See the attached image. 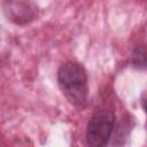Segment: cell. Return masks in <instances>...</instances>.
Here are the masks:
<instances>
[{"label":"cell","instance_id":"1","mask_svg":"<svg viewBox=\"0 0 147 147\" xmlns=\"http://www.w3.org/2000/svg\"><path fill=\"white\" fill-rule=\"evenodd\" d=\"M57 83L64 96L75 106H83L87 100V75L84 67L75 61L63 63L57 71Z\"/></svg>","mask_w":147,"mask_h":147},{"label":"cell","instance_id":"2","mask_svg":"<svg viewBox=\"0 0 147 147\" xmlns=\"http://www.w3.org/2000/svg\"><path fill=\"white\" fill-rule=\"evenodd\" d=\"M115 114L109 109L96 111L88 121L86 127V142L88 147H106L109 142L114 125Z\"/></svg>","mask_w":147,"mask_h":147},{"label":"cell","instance_id":"3","mask_svg":"<svg viewBox=\"0 0 147 147\" xmlns=\"http://www.w3.org/2000/svg\"><path fill=\"white\" fill-rule=\"evenodd\" d=\"M5 5V10L8 13V17L18 24L26 23L36 16V7L32 2L9 1Z\"/></svg>","mask_w":147,"mask_h":147},{"label":"cell","instance_id":"4","mask_svg":"<svg viewBox=\"0 0 147 147\" xmlns=\"http://www.w3.org/2000/svg\"><path fill=\"white\" fill-rule=\"evenodd\" d=\"M132 63L134 67L145 68L146 65V53L144 47H137L132 53Z\"/></svg>","mask_w":147,"mask_h":147}]
</instances>
